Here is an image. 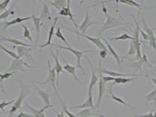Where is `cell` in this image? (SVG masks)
Wrapping results in <instances>:
<instances>
[{
	"label": "cell",
	"instance_id": "6da1fadb",
	"mask_svg": "<svg viewBox=\"0 0 156 117\" xmlns=\"http://www.w3.org/2000/svg\"><path fill=\"white\" fill-rule=\"evenodd\" d=\"M103 12H104L105 15L107 18V20L104 23L103 26L101 28V31L98 34V36H101L103 32H104L107 29H110L112 28H115L117 27H119L123 24L122 20L120 18H116L112 16L107 13V9L103 5Z\"/></svg>",
	"mask_w": 156,
	"mask_h": 117
},
{
	"label": "cell",
	"instance_id": "7a4b0ae2",
	"mask_svg": "<svg viewBox=\"0 0 156 117\" xmlns=\"http://www.w3.org/2000/svg\"><path fill=\"white\" fill-rule=\"evenodd\" d=\"M16 81H18V83L20 84L21 90H20L19 97L16 100L15 102L14 103V104L12 105H14L18 110V109L21 108L22 102L24 101V100L27 97V96L31 93L32 90H31V87L30 86H26L25 84H24L22 83V81L16 80Z\"/></svg>",
	"mask_w": 156,
	"mask_h": 117
},
{
	"label": "cell",
	"instance_id": "3957f363",
	"mask_svg": "<svg viewBox=\"0 0 156 117\" xmlns=\"http://www.w3.org/2000/svg\"><path fill=\"white\" fill-rule=\"evenodd\" d=\"M48 70H49V74H48V79L45 81H43V82L37 81H36V82L37 83H39V84H49L51 86V87L53 88V89H54L56 95H57V97H58L59 100H61L62 98L60 97V95H59V94L57 91V88L56 87V80H57V77H56V73L55 69V68L51 69L50 67V61L49 60L48 61Z\"/></svg>",
	"mask_w": 156,
	"mask_h": 117
},
{
	"label": "cell",
	"instance_id": "277c9868",
	"mask_svg": "<svg viewBox=\"0 0 156 117\" xmlns=\"http://www.w3.org/2000/svg\"><path fill=\"white\" fill-rule=\"evenodd\" d=\"M53 46H55V47H57V48H60V49H61L67 50V51H69L72 52V53L76 56V58H77V68L81 69L82 70V71L83 72L84 74H85V70H84V69L83 68V67H82L81 65V58H82L83 56H84V57L85 56V55H84V54L85 53L90 52V51L97 52V51H94V50H87V51H77V50H76V49H73L71 47H70V48H69V47H64V46H61V45H60V44H54Z\"/></svg>",
	"mask_w": 156,
	"mask_h": 117
},
{
	"label": "cell",
	"instance_id": "5b68a950",
	"mask_svg": "<svg viewBox=\"0 0 156 117\" xmlns=\"http://www.w3.org/2000/svg\"><path fill=\"white\" fill-rule=\"evenodd\" d=\"M99 65L98 67H94V70L95 71V72L99 73H104V74H107L109 75L111 77H132V76H144V74H121V73H117L114 71H111V70H107L106 69L102 68L101 66V61L99 59Z\"/></svg>",
	"mask_w": 156,
	"mask_h": 117
},
{
	"label": "cell",
	"instance_id": "8992f818",
	"mask_svg": "<svg viewBox=\"0 0 156 117\" xmlns=\"http://www.w3.org/2000/svg\"><path fill=\"white\" fill-rule=\"evenodd\" d=\"M25 66L28 67V68H35V67L30 66L25 62L22 58L19 59V60H14L12 61L11 65L9 67V68L8 69V72H18L19 71H22L23 72L27 73V70L25 69Z\"/></svg>",
	"mask_w": 156,
	"mask_h": 117
},
{
	"label": "cell",
	"instance_id": "52a82bcc",
	"mask_svg": "<svg viewBox=\"0 0 156 117\" xmlns=\"http://www.w3.org/2000/svg\"><path fill=\"white\" fill-rule=\"evenodd\" d=\"M91 17L89 15L88 11H86L85 12V18L84 21L81 23V25L78 27V30H79V33L85 35L86 31L88 29V28L91 27L92 25L94 24H97V23H99L100 22H95V21H91Z\"/></svg>",
	"mask_w": 156,
	"mask_h": 117
},
{
	"label": "cell",
	"instance_id": "ba28073f",
	"mask_svg": "<svg viewBox=\"0 0 156 117\" xmlns=\"http://www.w3.org/2000/svg\"><path fill=\"white\" fill-rule=\"evenodd\" d=\"M142 22H143V29L145 30L146 33L148 35L149 37L150 45L151 47H153V49L156 51V37H154L153 34V30L156 29V28H153V29L150 28L146 22L144 17L143 16L142 18Z\"/></svg>",
	"mask_w": 156,
	"mask_h": 117
},
{
	"label": "cell",
	"instance_id": "9c48e42d",
	"mask_svg": "<svg viewBox=\"0 0 156 117\" xmlns=\"http://www.w3.org/2000/svg\"><path fill=\"white\" fill-rule=\"evenodd\" d=\"M67 30H69L70 31H71L72 32H74L75 34H76L78 36H81V37H84L86 39H87L88 40H89L90 41H91V42H92L93 44H94L98 48H99V49L101 51H102V50H104V51H106L107 52H109L108 51V48H107L104 44H103L101 41L100 40L99 37H97V38H94V37H88V36H87L85 35H83V34H81L79 32H75L74 30H73L72 29H68V28H66Z\"/></svg>",
	"mask_w": 156,
	"mask_h": 117
},
{
	"label": "cell",
	"instance_id": "30bf717a",
	"mask_svg": "<svg viewBox=\"0 0 156 117\" xmlns=\"http://www.w3.org/2000/svg\"><path fill=\"white\" fill-rule=\"evenodd\" d=\"M139 30L137 29V28H136L134 32H133V37L134 40H133L132 42L135 46L136 51V60H140L142 58V55H141V51H140V46L141 44L139 41Z\"/></svg>",
	"mask_w": 156,
	"mask_h": 117
},
{
	"label": "cell",
	"instance_id": "8fae6325",
	"mask_svg": "<svg viewBox=\"0 0 156 117\" xmlns=\"http://www.w3.org/2000/svg\"><path fill=\"white\" fill-rule=\"evenodd\" d=\"M50 53H51V55L53 57V58H55V69L56 72V77H57V80H56V86L57 88H58V76H59V74L61 73H64V71L63 70V67H62L59 61H58V54H59V51L56 49V53H55L53 51L50 49Z\"/></svg>",
	"mask_w": 156,
	"mask_h": 117
},
{
	"label": "cell",
	"instance_id": "7c38bea8",
	"mask_svg": "<svg viewBox=\"0 0 156 117\" xmlns=\"http://www.w3.org/2000/svg\"><path fill=\"white\" fill-rule=\"evenodd\" d=\"M84 58H86L87 60V61L89 62L90 65L91 66V72H92V75H91V81L89 85V88H88V97H89L90 95H91L92 93V90L94 89V87L95 86V85L96 84V83H97V81L98 80V77L96 76L95 74V71L94 70V66L92 65V63L91 62V61L89 60V58H88L86 56H84Z\"/></svg>",
	"mask_w": 156,
	"mask_h": 117
},
{
	"label": "cell",
	"instance_id": "4fadbf2b",
	"mask_svg": "<svg viewBox=\"0 0 156 117\" xmlns=\"http://www.w3.org/2000/svg\"><path fill=\"white\" fill-rule=\"evenodd\" d=\"M59 15L63 16H69L70 18V20H71L74 25L76 27V28L77 29V32H79L78 27L77 24L76 23V21L74 20V15L71 12V9L70 8V0L67 1V7L63 8L60 11H59Z\"/></svg>",
	"mask_w": 156,
	"mask_h": 117
},
{
	"label": "cell",
	"instance_id": "5bb4252c",
	"mask_svg": "<svg viewBox=\"0 0 156 117\" xmlns=\"http://www.w3.org/2000/svg\"><path fill=\"white\" fill-rule=\"evenodd\" d=\"M16 50L18 51V55L21 57L26 58L27 60L30 61H34V58L31 55L30 51H31L32 49H29L27 47L22 46H16Z\"/></svg>",
	"mask_w": 156,
	"mask_h": 117
},
{
	"label": "cell",
	"instance_id": "9a60e30c",
	"mask_svg": "<svg viewBox=\"0 0 156 117\" xmlns=\"http://www.w3.org/2000/svg\"><path fill=\"white\" fill-rule=\"evenodd\" d=\"M30 19H32V16H26V17H23V18L19 17V18H15L14 20H12L9 22H4V23H1V24L2 25V30H5L8 27H9L11 25H15L17 23H20L23 21L29 20Z\"/></svg>",
	"mask_w": 156,
	"mask_h": 117
},
{
	"label": "cell",
	"instance_id": "2e32d148",
	"mask_svg": "<svg viewBox=\"0 0 156 117\" xmlns=\"http://www.w3.org/2000/svg\"><path fill=\"white\" fill-rule=\"evenodd\" d=\"M92 108V109L95 110V111L102 114V112L101 111H99L98 110H97L95 107H94V104H93V99H92V95L91 94L90 95L89 97H88V98L87 99V100L85 101V102H84L83 104L80 105H77V106H73L71 107L70 109L72 108Z\"/></svg>",
	"mask_w": 156,
	"mask_h": 117
},
{
	"label": "cell",
	"instance_id": "e0dca14e",
	"mask_svg": "<svg viewBox=\"0 0 156 117\" xmlns=\"http://www.w3.org/2000/svg\"><path fill=\"white\" fill-rule=\"evenodd\" d=\"M33 85L37 91V94L40 96V97L42 98L44 103L46 105H51L50 101V94L49 93L47 92V91H44L39 88L34 83H33Z\"/></svg>",
	"mask_w": 156,
	"mask_h": 117
},
{
	"label": "cell",
	"instance_id": "ac0fdd59",
	"mask_svg": "<svg viewBox=\"0 0 156 117\" xmlns=\"http://www.w3.org/2000/svg\"><path fill=\"white\" fill-rule=\"evenodd\" d=\"M144 63H149L146 55H145L144 53H143V57H142V58H140V60H139L137 62H135L131 63H130V64H128L127 65H128V66H130V67H132V68L134 69L135 72H136V71L142 70V66H143V64H144Z\"/></svg>",
	"mask_w": 156,
	"mask_h": 117
},
{
	"label": "cell",
	"instance_id": "d6986e66",
	"mask_svg": "<svg viewBox=\"0 0 156 117\" xmlns=\"http://www.w3.org/2000/svg\"><path fill=\"white\" fill-rule=\"evenodd\" d=\"M100 76V80L99 82V93H98V101L95 105L96 107H99V104L101 102L102 98L103 97V95H104L105 91H106V87H105V83L104 82L102 79V73H99Z\"/></svg>",
	"mask_w": 156,
	"mask_h": 117
},
{
	"label": "cell",
	"instance_id": "ffe728a7",
	"mask_svg": "<svg viewBox=\"0 0 156 117\" xmlns=\"http://www.w3.org/2000/svg\"><path fill=\"white\" fill-rule=\"evenodd\" d=\"M57 20H58V16L56 17L55 18V20H54V23L53 24L51 25V27H50V29L49 30V37H48V39L47 41V42L46 44H41L39 45L40 48H41V49H42L43 48L46 47V46H53V44H51V39H52V37L53 36V35H55L54 34V32H55V26L56 25V22H57Z\"/></svg>",
	"mask_w": 156,
	"mask_h": 117
},
{
	"label": "cell",
	"instance_id": "44dd1931",
	"mask_svg": "<svg viewBox=\"0 0 156 117\" xmlns=\"http://www.w3.org/2000/svg\"><path fill=\"white\" fill-rule=\"evenodd\" d=\"M25 104H26L27 107L29 109V110L31 111V112L33 114V115H34L35 117H46L44 114V110L48 109V108H51V107H53V105H46L44 108H43L42 109H41V110H36L35 108L30 106L27 102H25Z\"/></svg>",
	"mask_w": 156,
	"mask_h": 117
},
{
	"label": "cell",
	"instance_id": "7402d4cb",
	"mask_svg": "<svg viewBox=\"0 0 156 117\" xmlns=\"http://www.w3.org/2000/svg\"><path fill=\"white\" fill-rule=\"evenodd\" d=\"M61 58H63V60L64 61V63H66V65L63 67V68L64 69V70L66 71H67L69 73H70V74H71L72 76H73V77H74V79L78 81V83H81V84H83V83L80 80V79L77 77V76H76V69L77 68V67H74V66H70V65H69V63L66 61V60L64 59L63 56L62 55H61Z\"/></svg>",
	"mask_w": 156,
	"mask_h": 117
},
{
	"label": "cell",
	"instance_id": "603a6c76",
	"mask_svg": "<svg viewBox=\"0 0 156 117\" xmlns=\"http://www.w3.org/2000/svg\"><path fill=\"white\" fill-rule=\"evenodd\" d=\"M32 20L35 25L36 32V44H37L39 41V39L41 34V18L40 17H37L35 15H32Z\"/></svg>",
	"mask_w": 156,
	"mask_h": 117
},
{
	"label": "cell",
	"instance_id": "cb8c5ba5",
	"mask_svg": "<svg viewBox=\"0 0 156 117\" xmlns=\"http://www.w3.org/2000/svg\"><path fill=\"white\" fill-rule=\"evenodd\" d=\"M1 42H11L12 44H15L16 46H25V47H31L32 46L31 44L23 43L21 41H20V40H18L16 39L10 38V37L8 38V37H2V36L1 37Z\"/></svg>",
	"mask_w": 156,
	"mask_h": 117
},
{
	"label": "cell",
	"instance_id": "d4e9b609",
	"mask_svg": "<svg viewBox=\"0 0 156 117\" xmlns=\"http://www.w3.org/2000/svg\"><path fill=\"white\" fill-rule=\"evenodd\" d=\"M77 117H91L93 116L102 117L103 116L99 114H92L90 108H85L84 110L74 114Z\"/></svg>",
	"mask_w": 156,
	"mask_h": 117
},
{
	"label": "cell",
	"instance_id": "484cf974",
	"mask_svg": "<svg viewBox=\"0 0 156 117\" xmlns=\"http://www.w3.org/2000/svg\"><path fill=\"white\" fill-rule=\"evenodd\" d=\"M41 20L50 21L51 20V15L50 12L49 8L46 4L44 3L43 6L42 10L41 12V14L40 16Z\"/></svg>",
	"mask_w": 156,
	"mask_h": 117
},
{
	"label": "cell",
	"instance_id": "4316f807",
	"mask_svg": "<svg viewBox=\"0 0 156 117\" xmlns=\"http://www.w3.org/2000/svg\"><path fill=\"white\" fill-rule=\"evenodd\" d=\"M102 39L104 40V41L107 44V48H108V51L110 52V53H111L112 55L114 56V58L116 59V62H117L118 65H120L121 64V63H122V60H121V58L118 56V55L117 54V53L115 51L114 48L111 46V45L108 42V41H107V40H106L105 39L103 38V37H102Z\"/></svg>",
	"mask_w": 156,
	"mask_h": 117
},
{
	"label": "cell",
	"instance_id": "83f0119b",
	"mask_svg": "<svg viewBox=\"0 0 156 117\" xmlns=\"http://www.w3.org/2000/svg\"><path fill=\"white\" fill-rule=\"evenodd\" d=\"M16 73V72H5V73H1L0 74L1 90L3 92L4 94H5V90H4V84H3V81L5 80L8 79L13 74Z\"/></svg>",
	"mask_w": 156,
	"mask_h": 117
},
{
	"label": "cell",
	"instance_id": "f1b7e54d",
	"mask_svg": "<svg viewBox=\"0 0 156 117\" xmlns=\"http://www.w3.org/2000/svg\"><path fill=\"white\" fill-rule=\"evenodd\" d=\"M118 1L121 2V3L126 4L129 5L136 7L137 8H138L139 10H142L143 9H152L153 8V7H144V6L142 5L141 4H139L136 2L134 1H132V0H119Z\"/></svg>",
	"mask_w": 156,
	"mask_h": 117
},
{
	"label": "cell",
	"instance_id": "f546056e",
	"mask_svg": "<svg viewBox=\"0 0 156 117\" xmlns=\"http://www.w3.org/2000/svg\"><path fill=\"white\" fill-rule=\"evenodd\" d=\"M51 4L59 11H60L63 8L67 7V6L66 1L64 0H55Z\"/></svg>",
	"mask_w": 156,
	"mask_h": 117
},
{
	"label": "cell",
	"instance_id": "4dcf8cb0",
	"mask_svg": "<svg viewBox=\"0 0 156 117\" xmlns=\"http://www.w3.org/2000/svg\"><path fill=\"white\" fill-rule=\"evenodd\" d=\"M112 86L111 85V86L110 87V88H109V93H110V94H111V98H112V100H114V101H116V102H119V103H121V104H122L123 105H126V106H127V107H129V108H134L133 107H132V106H131L130 105L128 104V103L125 102L122 99H121V98H119V97H117L116 95H115L114 93H112Z\"/></svg>",
	"mask_w": 156,
	"mask_h": 117
},
{
	"label": "cell",
	"instance_id": "1f68e13d",
	"mask_svg": "<svg viewBox=\"0 0 156 117\" xmlns=\"http://www.w3.org/2000/svg\"><path fill=\"white\" fill-rule=\"evenodd\" d=\"M137 77L139 76H135L134 77H132V78H123V77H116L115 80H114V83L112 84V86H113L115 84H126L129 82H131L132 81L135 80V79H136Z\"/></svg>",
	"mask_w": 156,
	"mask_h": 117
},
{
	"label": "cell",
	"instance_id": "d6a6232c",
	"mask_svg": "<svg viewBox=\"0 0 156 117\" xmlns=\"http://www.w3.org/2000/svg\"><path fill=\"white\" fill-rule=\"evenodd\" d=\"M12 9H13V7H11L10 8H9L8 9H7V10L4 11V12H2L1 15H0V20L1 21L4 20V21H5V20L7 19L8 17L10 15L14 14L15 11H13Z\"/></svg>",
	"mask_w": 156,
	"mask_h": 117
},
{
	"label": "cell",
	"instance_id": "836d02e7",
	"mask_svg": "<svg viewBox=\"0 0 156 117\" xmlns=\"http://www.w3.org/2000/svg\"><path fill=\"white\" fill-rule=\"evenodd\" d=\"M111 42L114 41H125V40H129L130 39L132 41L134 40V37H130L129 35H128V34L125 33L123 34L120 37H114V38H111L109 39Z\"/></svg>",
	"mask_w": 156,
	"mask_h": 117
},
{
	"label": "cell",
	"instance_id": "e575fe53",
	"mask_svg": "<svg viewBox=\"0 0 156 117\" xmlns=\"http://www.w3.org/2000/svg\"><path fill=\"white\" fill-rule=\"evenodd\" d=\"M146 100H147V101H146V104H147V103L149 101H154L155 102V105H154V107H156V87L155 88V89L151 92L150 93V94H149L148 95H146Z\"/></svg>",
	"mask_w": 156,
	"mask_h": 117
},
{
	"label": "cell",
	"instance_id": "d590c367",
	"mask_svg": "<svg viewBox=\"0 0 156 117\" xmlns=\"http://www.w3.org/2000/svg\"><path fill=\"white\" fill-rule=\"evenodd\" d=\"M1 49L3 51L6 52L9 56H11L12 58H14V60H19V59L22 58L18 55L16 54L14 51H9L7 48H5V47H4L2 45H1Z\"/></svg>",
	"mask_w": 156,
	"mask_h": 117
},
{
	"label": "cell",
	"instance_id": "8d00e7d4",
	"mask_svg": "<svg viewBox=\"0 0 156 117\" xmlns=\"http://www.w3.org/2000/svg\"><path fill=\"white\" fill-rule=\"evenodd\" d=\"M55 35L56 37H57L60 38L61 40H62V41L67 46V47H69V48H70V47H71L70 45L69 44V43L67 42V41H66V38L63 37V34H62V32H61V30H60V27H58V28H57V32L55 34Z\"/></svg>",
	"mask_w": 156,
	"mask_h": 117
},
{
	"label": "cell",
	"instance_id": "74e56055",
	"mask_svg": "<svg viewBox=\"0 0 156 117\" xmlns=\"http://www.w3.org/2000/svg\"><path fill=\"white\" fill-rule=\"evenodd\" d=\"M21 26L23 28V29H24L23 35V37H21L22 38H23V37L27 38V39H28L30 41L31 43H33L32 38V37H31L30 33V31H29L28 28L25 25H23V23H21Z\"/></svg>",
	"mask_w": 156,
	"mask_h": 117
},
{
	"label": "cell",
	"instance_id": "f35d334b",
	"mask_svg": "<svg viewBox=\"0 0 156 117\" xmlns=\"http://www.w3.org/2000/svg\"><path fill=\"white\" fill-rule=\"evenodd\" d=\"M132 16H133V19H134V21H135V23H136V28H137V29H139V32H140V34H142V37L144 38V39L146 40V41H149V36H148V35H147L146 33L144 32L143 30H142V29L140 28L139 25L138 24V23L137 22L136 20L135 16L132 14Z\"/></svg>",
	"mask_w": 156,
	"mask_h": 117
},
{
	"label": "cell",
	"instance_id": "ab89813d",
	"mask_svg": "<svg viewBox=\"0 0 156 117\" xmlns=\"http://www.w3.org/2000/svg\"><path fill=\"white\" fill-rule=\"evenodd\" d=\"M136 53V49H135V46L133 45V44L132 43V42H130V49H129V51H128L127 55L123 57H121V58H125L128 56H133Z\"/></svg>",
	"mask_w": 156,
	"mask_h": 117
},
{
	"label": "cell",
	"instance_id": "60d3db41",
	"mask_svg": "<svg viewBox=\"0 0 156 117\" xmlns=\"http://www.w3.org/2000/svg\"><path fill=\"white\" fill-rule=\"evenodd\" d=\"M60 102H62V105H63V110L64 113H66L67 115H68V116L69 117H77L76 116L75 114H72L69 111V110H67V106H66L65 102H64V101H63L62 99L61 100H60Z\"/></svg>",
	"mask_w": 156,
	"mask_h": 117
},
{
	"label": "cell",
	"instance_id": "b9f144b4",
	"mask_svg": "<svg viewBox=\"0 0 156 117\" xmlns=\"http://www.w3.org/2000/svg\"><path fill=\"white\" fill-rule=\"evenodd\" d=\"M12 1V0H5L0 4V11L2 12L4 10H5L8 4ZM6 11V10H5Z\"/></svg>",
	"mask_w": 156,
	"mask_h": 117
},
{
	"label": "cell",
	"instance_id": "7bdbcfd3",
	"mask_svg": "<svg viewBox=\"0 0 156 117\" xmlns=\"http://www.w3.org/2000/svg\"><path fill=\"white\" fill-rule=\"evenodd\" d=\"M15 101H16V100H11L10 101H8V102H7L5 101H3L0 104V108H1V110L2 111H4V110L5 107H6L7 106L9 105L12 104V103H14L15 102Z\"/></svg>",
	"mask_w": 156,
	"mask_h": 117
},
{
	"label": "cell",
	"instance_id": "ee69618b",
	"mask_svg": "<svg viewBox=\"0 0 156 117\" xmlns=\"http://www.w3.org/2000/svg\"><path fill=\"white\" fill-rule=\"evenodd\" d=\"M17 110H18V109L15 107H14V105H12V107H11V110L8 111V115L7 117H13L15 113L16 112Z\"/></svg>",
	"mask_w": 156,
	"mask_h": 117
},
{
	"label": "cell",
	"instance_id": "f6af8a7d",
	"mask_svg": "<svg viewBox=\"0 0 156 117\" xmlns=\"http://www.w3.org/2000/svg\"><path fill=\"white\" fill-rule=\"evenodd\" d=\"M116 77H113L111 76H102V79L104 82L105 83L107 82H109L111 81L115 80Z\"/></svg>",
	"mask_w": 156,
	"mask_h": 117
},
{
	"label": "cell",
	"instance_id": "bcb514c9",
	"mask_svg": "<svg viewBox=\"0 0 156 117\" xmlns=\"http://www.w3.org/2000/svg\"><path fill=\"white\" fill-rule=\"evenodd\" d=\"M154 108L152 110V111L149 112V114H144V115H135L134 117H154V114H153V112L154 110Z\"/></svg>",
	"mask_w": 156,
	"mask_h": 117
},
{
	"label": "cell",
	"instance_id": "7dc6e473",
	"mask_svg": "<svg viewBox=\"0 0 156 117\" xmlns=\"http://www.w3.org/2000/svg\"><path fill=\"white\" fill-rule=\"evenodd\" d=\"M16 117H35L34 115H32V114H29L25 112H21V113H20Z\"/></svg>",
	"mask_w": 156,
	"mask_h": 117
},
{
	"label": "cell",
	"instance_id": "c3c4849f",
	"mask_svg": "<svg viewBox=\"0 0 156 117\" xmlns=\"http://www.w3.org/2000/svg\"><path fill=\"white\" fill-rule=\"evenodd\" d=\"M108 52H107L106 51H104V50H102V51H101L99 52V55H100V57L102 58H106V56H107V54H108Z\"/></svg>",
	"mask_w": 156,
	"mask_h": 117
},
{
	"label": "cell",
	"instance_id": "681fc988",
	"mask_svg": "<svg viewBox=\"0 0 156 117\" xmlns=\"http://www.w3.org/2000/svg\"><path fill=\"white\" fill-rule=\"evenodd\" d=\"M53 111L55 112V114H56L57 117H64V111H63V110H62L60 114L57 113V112L56 111V110H55V109H53Z\"/></svg>",
	"mask_w": 156,
	"mask_h": 117
},
{
	"label": "cell",
	"instance_id": "f907efd6",
	"mask_svg": "<svg viewBox=\"0 0 156 117\" xmlns=\"http://www.w3.org/2000/svg\"><path fill=\"white\" fill-rule=\"evenodd\" d=\"M151 80H152V81H153V83L156 85V78H151Z\"/></svg>",
	"mask_w": 156,
	"mask_h": 117
},
{
	"label": "cell",
	"instance_id": "816d5d0a",
	"mask_svg": "<svg viewBox=\"0 0 156 117\" xmlns=\"http://www.w3.org/2000/svg\"><path fill=\"white\" fill-rule=\"evenodd\" d=\"M154 117H156V112L154 114Z\"/></svg>",
	"mask_w": 156,
	"mask_h": 117
},
{
	"label": "cell",
	"instance_id": "f5cc1de1",
	"mask_svg": "<svg viewBox=\"0 0 156 117\" xmlns=\"http://www.w3.org/2000/svg\"><path fill=\"white\" fill-rule=\"evenodd\" d=\"M156 8V6H155V7H153V8Z\"/></svg>",
	"mask_w": 156,
	"mask_h": 117
},
{
	"label": "cell",
	"instance_id": "db71d44e",
	"mask_svg": "<svg viewBox=\"0 0 156 117\" xmlns=\"http://www.w3.org/2000/svg\"><path fill=\"white\" fill-rule=\"evenodd\" d=\"M97 117L96 116H93V117Z\"/></svg>",
	"mask_w": 156,
	"mask_h": 117
},
{
	"label": "cell",
	"instance_id": "11a10c76",
	"mask_svg": "<svg viewBox=\"0 0 156 117\" xmlns=\"http://www.w3.org/2000/svg\"></svg>",
	"mask_w": 156,
	"mask_h": 117
}]
</instances>
